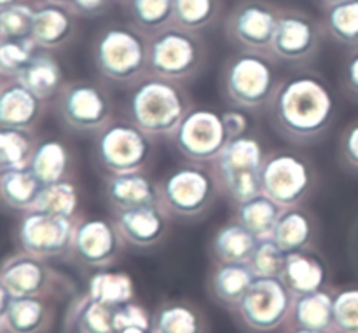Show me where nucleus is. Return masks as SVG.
<instances>
[{
  "label": "nucleus",
  "instance_id": "obj_14",
  "mask_svg": "<svg viewBox=\"0 0 358 333\" xmlns=\"http://www.w3.org/2000/svg\"><path fill=\"white\" fill-rule=\"evenodd\" d=\"M280 9L268 0H241L226 20V35L241 51L271 54V40Z\"/></svg>",
  "mask_w": 358,
  "mask_h": 333
},
{
  "label": "nucleus",
  "instance_id": "obj_48",
  "mask_svg": "<svg viewBox=\"0 0 358 333\" xmlns=\"http://www.w3.org/2000/svg\"><path fill=\"white\" fill-rule=\"evenodd\" d=\"M345 86L350 93L358 96V52L348 59L345 66Z\"/></svg>",
  "mask_w": 358,
  "mask_h": 333
},
{
  "label": "nucleus",
  "instance_id": "obj_28",
  "mask_svg": "<svg viewBox=\"0 0 358 333\" xmlns=\"http://www.w3.org/2000/svg\"><path fill=\"white\" fill-rule=\"evenodd\" d=\"M273 239L287 251L310 250L315 239V220L306 209L299 206L283 208L275 230L271 234Z\"/></svg>",
  "mask_w": 358,
  "mask_h": 333
},
{
  "label": "nucleus",
  "instance_id": "obj_49",
  "mask_svg": "<svg viewBox=\"0 0 358 333\" xmlns=\"http://www.w3.org/2000/svg\"><path fill=\"white\" fill-rule=\"evenodd\" d=\"M10 300H13V295H10L9 290H7L6 286L2 285V281H0V323H2L3 316H6V313H7V309H9Z\"/></svg>",
  "mask_w": 358,
  "mask_h": 333
},
{
  "label": "nucleus",
  "instance_id": "obj_11",
  "mask_svg": "<svg viewBox=\"0 0 358 333\" xmlns=\"http://www.w3.org/2000/svg\"><path fill=\"white\" fill-rule=\"evenodd\" d=\"M292 300L294 295L280 278H255L236 311L248 330L268 333L285 323L292 311Z\"/></svg>",
  "mask_w": 358,
  "mask_h": 333
},
{
  "label": "nucleus",
  "instance_id": "obj_38",
  "mask_svg": "<svg viewBox=\"0 0 358 333\" xmlns=\"http://www.w3.org/2000/svg\"><path fill=\"white\" fill-rule=\"evenodd\" d=\"M115 307L96 302L90 295L83 297L73 307V327L77 333H115Z\"/></svg>",
  "mask_w": 358,
  "mask_h": 333
},
{
  "label": "nucleus",
  "instance_id": "obj_2",
  "mask_svg": "<svg viewBox=\"0 0 358 333\" xmlns=\"http://www.w3.org/2000/svg\"><path fill=\"white\" fill-rule=\"evenodd\" d=\"M191 108V98L180 84L147 75L131 86L124 115L152 138H171Z\"/></svg>",
  "mask_w": 358,
  "mask_h": 333
},
{
  "label": "nucleus",
  "instance_id": "obj_26",
  "mask_svg": "<svg viewBox=\"0 0 358 333\" xmlns=\"http://www.w3.org/2000/svg\"><path fill=\"white\" fill-rule=\"evenodd\" d=\"M42 182L30 168L0 170V201L13 209L30 212L42 191Z\"/></svg>",
  "mask_w": 358,
  "mask_h": 333
},
{
  "label": "nucleus",
  "instance_id": "obj_24",
  "mask_svg": "<svg viewBox=\"0 0 358 333\" xmlns=\"http://www.w3.org/2000/svg\"><path fill=\"white\" fill-rule=\"evenodd\" d=\"M255 278L248 262H219L210 276V290L220 304L236 307Z\"/></svg>",
  "mask_w": 358,
  "mask_h": 333
},
{
  "label": "nucleus",
  "instance_id": "obj_3",
  "mask_svg": "<svg viewBox=\"0 0 358 333\" xmlns=\"http://www.w3.org/2000/svg\"><path fill=\"white\" fill-rule=\"evenodd\" d=\"M280 82L276 59L266 52L240 51L226 59L220 72L226 100L245 112L268 108Z\"/></svg>",
  "mask_w": 358,
  "mask_h": 333
},
{
  "label": "nucleus",
  "instance_id": "obj_21",
  "mask_svg": "<svg viewBox=\"0 0 358 333\" xmlns=\"http://www.w3.org/2000/svg\"><path fill=\"white\" fill-rule=\"evenodd\" d=\"M44 112V101L35 96L20 80L0 84V128L30 131Z\"/></svg>",
  "mask_w": 358,
  "mask_h": 333
},
{
  "label": "nucleus",
  "instance_id": "obj_36",
  "mask_svg": "<svg viewBox=\"0 0 358 333\" xmlns=\"http://www.w3.org/2000/svg\"><path fill=\"white\" fill-rule=\"evenodd\" d=\"M34 209L76 219L77 209H79V191H77L76 184L66 178V180L44 185Z\"/></svg>",
  "mask_w": 358,
  "mask_h": 333
},
{
  "label": "nucleus",
  "instance_id": "obj_31",
  "mask_svg": "<svg viewBox=\"0 0 358 333\" xmlns=\"http://www.w3.org/2000/svg\"><path fill=\"white\" fill-rule=\"evenodd\" d=\"M257 237L236 219L217 229L212 239V253L217 262H248Z\"/></svg>",
  "mask_w": 358,
  "mask_h": 333
},
{
  "label": "nucleus",
  "instance_id": "obj_4",
  "mask_svg": "<svg viewBox=\"0 0 358 333\" xmlns=\"http://www.w3.org/2000/svg\"><path fill=\"white\" fill-rule=\"evenodd\" d=\"M149 35L133 24H108L93 42V63L108 82L135 86L149 75Z\"/></svg>",
  "mask_w": 358,
  "mask_h": 333
},
{
  "label": "nucleus",
  "instance_id": "obj_7",
  "mask_svg": "<svg viewBox=\"0 0 358 333\" xmlns=\"http://www.w3.org/2000/svg\"><path fill=\"white\" fill-rule=\"evenodd\" d=\"M154 154V138L129 121H112L94 135L93 157L105 175L142 171Z\"/></svg>",
  "mask_w": 358,
  "mask_h": 333
},
{
  "label": "nucleus",
  "instance_id": "obj_18",
  "mask_svg": "<svg viewBox=\"0 0 358 333\" xmlns=\"http://www.w3.org/2000/svg\"><path fill=\"white\" fill-rule=\"evenodd\" d=\"M0 281L13 297H41L51 288L55 272L44 258L20 251L0 265Z\"/></svg>",
  "mask_w": 358,
  "mask_h": 333
},
{
  "label": "nucleus",
  "instance_id": "obj_55",
  "mask_svg": "<svg viewBox=\"0 0 358 333\" xmlns=\"http://www.w3.org/2000/svg\"><path fill=\"white\" fill-rule=\"evenodd\" d=\"M112 2H114V0H112Z\"/></svg>",
  "mask_w": 358,
  "mask_h": 333
},
{
  "label": "nucleus",
  "instance_id": "obj_37",
  "mask_svg": "<svg viewBox=\"0 0 358 333\" xmlns=\"http://www.w3.org/2000/svg\"><path fill=\"white\" fill-rule=\"evenodd\" d=\"M325 30L343 45H358V0L334 3L325 9Z\"/></svg>",
  "mask_w": 358,
  "mask_h": 333
},
{
  "label": "nucleus",
  "instance_id": "obj_53",
  "mask_svg": "<svg viewBox=\"0 0 358 333\" xmlns=\"http://www.w3.org/2000/svg\"><path fill=\"white\" fill-rule=\"evenodd\" d=\"M117 333H150V332H145V330H122V332H117Z\"/></svg>",
  "mask_w": 358,
  "mask_h": 333
},
{
  "label": "nucleus",
  "instance_id": "obj_1",
  "mask_svg": "<svg viewBox=\"0 0 358 333\" xmlns=\"http://www.w3.org/2000/svg\"><path fill=\"white\" fill-rule=\"evenodd\" d=\"M268 112L278 135L294 143H310L331 128L336 101L322 77L301 72L280 82Z\"/></svg>",
  "mask_w": 358,
  "mask_h": 333
},
{
  "label": "nucleus",
  "instance_id": "obj_16",
  "mask_svg": "<svg viewBox=\"0 0 358 333\" xmlns=\"http://www.w3.org/2000/svg\"><path fill=\"white\" fill-rule=\"evenodd\" d=\"M124 244L114 220L87 219L77 222L70 253L83 265L105 269L117 260Z\"/></svg>",
  "mask_w": 358,
  "mask_h": 333
},
{
  "label": "nucleus",
  "instance_id": "obj_46",
  "mask_svg": "<svg viewBox=\"0 0 358 333\" xmlns=\"http://www.w3.org/2000/svg\"><path fill=\"white\" fill-rule=\"evenodd\" d=\"M341 152L346 163L358 170V122L350 126L341 140Z\"/></svg>",
  "mask_w": 358,
  "mask_h": 333
},
{
  "label": "nucleus",
  "instance_id": "obj_50",
  "mask_svg": "<svg viewBox=\"0 0 358 333\" xmlns=\"http://www.w3.org/2000/svg\"><path fill=\"white\" fill-rule=\"evenodd\" d=\"M334 330H313V328H299L296 327L292 332L289 333H332Z\"/></svg>",
  "mask_w": 358,
  "mask_h": 333
},
{
  "label": "nucleus",
  "instance_id": "obj_20",
  "mask_svg": "<svg viewBox=\"0 0 358 333\" xmlns=\"http://www.w3.org/2000/svg\"><path fill=\"white\" fill-rule=\"evenodd\" d=\"M76 13L69 3L42 2L35 7L31 40L38 49L52 51L63 47L76 31Z\"/></svg>",
  "mask_w": 358,
  "mask_h": 333
},
{
  "label": "nucleus",
  "instance_id": "obj_13",
  "mask_svg": "<svg viewBox=\"0 0 358 333\" xmlns=\"http://www.w3.org/2000/svg\"><path fill=\"white\" fill-rule=\"evenodd\" d=\"M79 220L30 209L17 225L21 250L38 258H56L69 253Z\"/></svg>",
  "mask_w": 358,
  "mask_h": 333
},
{
  "label": "nucleus",
  "instance_id": "obj_34",
  "mask_svg": "<svg viewBox=\"0 0 358 333\" xmlns=\"http://www.w3.org/2000/svg\"><path fill=\"white\" fill-rule=\"evenodd\" d=\"M133 27L154 35L173 23V0H124Z\"/></svg>",
  "mask_w": 358,
  "mask_h": 333
},
{
  "label": "nucleus",
  "instance_id": "obj_25",
  "mask_svg": "<svg viewBox=\"0 0 358 333\" xmlns=\"http://www.w3.org/2000/svg\"><path fill=\"white\" fill-rule=\"evenodd\" d=\"M51 309L41 297H13L0 328L6 333H44Z\"/></svg>",
  "mask_w": 358,
  "mask_h": 333
},
{
  "label": "nucleus",
  "instance_id": "obj_39",
  "mask_svg": "<svg viewBox=\"0 0 358 333\" xmlns=\"http://www.w3.org/2000/svg\"><path fill=\"white\" fill-rule=\"evenodd\" d=\"M35 145L37 143L28 129L0 128V170L27 168Z\"/></svg>",
  "mask_w": 358,
  "mask_h": 333
},
{
  "label": "nucleus",
  "instance_id": "obj_10",
  "mask_svg": "<svg viewBox=\"0 0 358 333\" xmlns=\"http://www.w3.org/2000/svg\"><path fill=\"white\" fill-rule=\"evenodd\" d=\"M315 171L303 156L290 150L266 154L261 170V188L282 208L299 206L311 194Z\"/></svg>",
  "mask_w": 358,
  "mask_h": 333
},
{
  "label": "nucleus",
  "instance_id": "obj_40",
  "mask_svg": "<svg viewBox=\"0 0 358 333\" xmlns=\"http://www.w3.org/2000/svg\"><path fill=\"white\" fill-rule=\"evenodd\" d=\"M287 251L273 237L259 239L248 265L257 278H280L285 265Z\"/></svg>",
  "mask_w": 358,
  "mask_h": 333
},
{
  "label": "nucleus",
  "instance_id": "obj_12",
  "mask_svg": "<svg viewBox=\"0 0 358 333\" xmlns=\"http://www.w3.org/2000/svg\"><path fill=\"white\" fill-rule=\"evenodd\" d=\"M175 149L189 163H213L229 142L222 114L212 108H194L187 112L184 121L171 135Z\"/></svg>",
  "mask_w": 358,
  "mask_h": 333
},
{
  "label": "nucleus",
  "instance_id": "obj_29",
  "mask_svg": "<svg viewBox=\"0 0 358 333\" xmlns=\"http://www.w3.org/2000/svg\"><path fill=\"white\" fill-rule=\"evenodd\" d=\"M294 323L299 328L334 330V295L324 288L296 295L290 311Z\"/></svg>",
  "mask_w": 358,
  "mask_h": 333
},
{
  "label": "nucleus",
  "instance_id": "obj_45",
  "mask_svg": "<svg viewBox=\"0 0 358 333\" xmlns=\"http://www.w3.org/2000/svg\"><path fill=\"white\" fill-rule=\"evenodd\" d=\"M222 121L229 138H238V136H243L248 133L250 121L241 108H231V110L222 112Z\"/></svg>",
  "mask_w": 358,
  "mask_h": 333
},
{
  "label": "nucleus",
  "instance_id": "obj_5",
  "mask_svg": "<svg viewBox=\"0 0 358 333\" xmlns=\"http://www.w3.org/2000/svg\"><path fill=\"white\" fill-rule=\"evenodd\" d=\"M161 202L171 216L196 220L213 208L222 192L215 168L187 163L173 168L159 182Z\"/></svg>",
  "mask_w": 358,
  "mask_h": 333
},
{
  "label": "nucleus",
  "instance_id": "obj_44",
  "mask_svg": "<svg viewBox=\"0 0 358 333\" xmlns=\"http://www.w3.org/2000/svg\"><path fill=\"white\" fill-rule=\"evenodd\" d=\"M115 333L122 330H145L152 328V316L143 306L136 302H126L114 311Z\"/></svg>",
  "mask_w": 358,
  "mask_h": 333
},
{
  "label": "nucleus",
  "instance_id": "obj_19",
  "mask_svg": "<svg viewBox=\"0 0 358 333\" xmlns=\"http://www.w3.org/2000/svg\"><path fill=\"white\" fill-rule=\"evenodd\" d=\"M103 194L112 213L150 202H161L159 184H156L143 171L105 175Z\"/></svg>",
  "mask_w": 358,
  "mask_h": 333
},
{
  "label": "nucleus",
  "instance_id": "obj_17",
  "mask_svg": "<svg viewBox=\"0 0 358 333\" xmlns=\"http://www.w3.org/2000/svg\"><path fill=\"white\" fill-rule=\"evenodd\" d=\"M170 216L163 202H150L114 212V223L126 244L145 250L154 248L166 237Z\"/></svg>",
  "mask_w": 358,
  "mask_h": 333
},
{
  "label": "nucleus",
  "instance_id": "obj_23",
  "mask_svg": "<svg viewBox=\"0 0 358 333\" xmlns=\"http://www.w3.org/2000/svg\"><path fill=\"white\" fill-rule=\"evenodd\" d=\"M16 80H20L27 89H30L42 101L56 98L62 87L65 86L62 65L55 56L49 54L44 49L35 52L34 58L24 66Z\"/></svg>",
  "mask_w": 358,
  "mask_h": 333
},
{
  "label": "nucleus",
  "instance_id": "obj_9",
  "mask_svg": "<svg viewBox=\"0 0 358 333\" xmlns=\"http://www.w3.org/2000/svg\"><path fill=\"white\" fill-rule=\"evenodd\" d=\"M56 110L66 129L96 135L112 122L114 103L101 84L93 80H72L65 82L56 96Z\"/></svg>",
  "mask_w": 358,
  "mask_h": 333
},
{
  "label": "nucleus",
  "instance_id": "obj_30",
  "mask_svg": "<svg viewBox=\"0 0 358 333\" xmlns=\"http://www.w3.org/2000/svg\"><path fill=\"white\" fill-rule=\"evenodd\" d=\"M282 209L278 202L261 192L247 201L238 202L234 219L241 225L247 227L257 239H264V237H271L276 222L282 215Z\"/></svg>",
  "mask_w": 358,
  "mask_h": 333
},
{
  "label": "nucleus",
  "instance_id": "obj_52",
  "mask_svg": "<svg viewBox=\"0 0 358 333\" xmlns=\"http://www.w3.org/2000/svg\"><path fill=\"white\" fill-rule=\"evenodd\" d=\"M322 2H324V6H325V7H329V6H334V3L346 2V0H322Z\"/></svg>",
  "mask_w": 358,
  "mask_h": 333
},
{
  "label": "nucleus",
  "instance_id": "obj_32",
  "mask_svg": "<svg viewBox=\"0 0 358 333\" xmlns=\"http://www.w3.org/2000/svg\"><path fill=\"white\" fill-rule=\"evenodd\" d=\"M150 333H206V321L192 304L166 302L152 314Z\"/></svg>",
  "mask_w": 358,
  "mask_h": 333
},
{
  "label": "nucleus",
  "instance_id": "obj_6",
  "mask_svg": "<svg viewBox=\"0 0 358 333\" xmlns=\"http://www.w3.org/2000/svg\"><path fill=\"white\" fill-rule=\"evenodd\" d=\"M206 61V45L198 31L168 24L149 37V75L185 82L201 72Z\"/></svg>",
  "mask_w": 358,
  "mask_h": 333
},
{
  "label": "nucleus",
  "instance_id": "obj_51",
  "mask_svg": "<svg viewBox=\"0 0 358 333\" xmlns=\"http://www.w3.org/2000/svg\"><path fill=\"white\" fill-rule=\"evenodd\" d=\"M16 2H20V0H0V10L6 9V7H9V6H13V3H16Z\"/></svg>",
  "mask_w": 358,
  "mask_h": 333
},
{
  "label": "nucleus",
  "instance_id": "obj_33",
  "mask_svg": "<svg viewBox=\"0 0 358 333\" xmlns=\"http://www.w3.org/2000/svg\"><path fill=\"white\" fill-rule=\"evenodd\" d=\"M87 295L105 306L119 307L135 299V283L126 272L98 269L87 281Z\"/></svg>",
  "mask_w": 358,
  "mask_h": 333
},
{
  "label": "nucleus",
  "instance_id": "obj_22",
  "mask_svg": "<svg viewBox=\"0 0 358 333\" xmlns=\"http://www.w3.org/2000/svg\"><path fill=\"white\" fill-rule=\"evenodd\" d=\"M294 297L317 292L327 281V265L313 250H299L287 253L283 272L280 276Z\"/></svg>",
  "mask_w": 358,
  "mask_h": 333
},
{
  "label": "nucleus",
  "instance_id": "obj_8",
  "mask_svg": "<svg viewBox=\"0 0 358 333\" xmlns=\"http://www.w3.org/2000/svg\"><path fill=\"white\" fill-rule=\"evenodd\" d=\"M266 152L261 140L252 135L229 138L213 164L222 191L234 205L261 194V170Z\"/></svg>",
  "mask_w": 358,
  "mask_h": 333
},
{
  "label": "nucleus",
  "instance_id": "obj_42",
  "mask_svg": "<svg viewBox=\"0 0 358 333\" xmlns=\"http://www.w3.org/2000/svg\"><path fill=\"white\" fill-rule=\"evenodd\" d=\"M37 49L31 38L27 40L0 38V77L17 79V75L34 58Z\"/></svg>",
  "mask_w": 358,
  "mask_h": 333
},
{
  "label": "nucleus",
  "instance_id": "obj_54",
  "mask_svg": "<svg viewBox=\"0 0 358 333\" xmlns=\"http://www.w3.org/2000/svg\"><path fill=\"white\" fill-rule=\"evenodd\" d=\"M44 2H55V3H69V0H44Z\"/></svg>",
  "mask_w": 358,
  "mask_h": 333
},
{
  "label": "nucleus",
  "instance_id": "obj_35",
  "mask_svg": "<svg viewBox=\"0 0 358 333\" xmlns=\"http://www.w3.org/2000/svg\"><path fill=\"white\" fill-rule=\"evenodd\" d=\"M222 13V0H173V24L191 31L210 28Z\"/></svg>",
  "mask_w": 358,
  "mask_h": 333
},
{
  "label": "nucleus",
  "instance_id": "obj_41",
  "mask_svg": "<svg viewBox=\"0 0 358 333\" xmlns=\"http://www.w3.org/2000/svg\"><path fill=\"white\" fill-rule=\"evenodd\" d=\"M35 7L27 2H16L0 10V38L27 40L31 38Z\"/></svg>",
  "mask_w": 358,
  "mask_h": 333
},
{
  "label": "nucleus",
  "instance_id": "obj_47",
  "mask_svg": "<svg viewBox=\"0 0 358 333\" xmlns=\"http://www.w3.org/2000/svg\"><path fill=\"white\" fill-rule=\"evenodd\" d=\"M110 3L112 0H69L70 9L76 14H83V16H98Z\"/></svg>",
  "mask_w": 358,
  "mask_h": 333
},
{
  "label": "nucleus",
  "instance_id": "obj_43",
  "mask_svg": "<svg viewBox=\"0 0 358 333\" xmlns=\"http://www.w3.org/2000/svg\"><path fill=\"white\" fill-rule=\"evenodd\" d=\"M334 332L358 333V288L334 295Z\"/></svg>",
  "mask_w": 358,
  "mask_h": 333
},
{
  "label": "nucleus",
  "instance_id": "obj_27",
  "mask_svg": "<svg viewBox=\"0 0 358 333\" xmlns=\"http://www.w3.org/2000/svg\"><path fill=\"white\" fill-rule=\"evenodd\" d=\"M28 168L34 171L42 185L66 180L72 171V154L59 140H42L35 145Z\"/></svg>",
  "mask_w": 358,
  "mask_h": 333
},
{
  "label": "nucleus",
  "instance_id": "obj_15",
  "mask_svg": "<svg viewBox=\"0 0 358 333\" xmlns=\"http://www.w3.org/2000/svg\"><path fill=\"white\" fill-rule=\"evenodd\" d=\"M324 28L303 10H280L278 23L271 40V52L276 61L306 63L318 52Z\"/></svg>",
  "mask_w": 358,
  "mask_h": 333
}]
</instances>
